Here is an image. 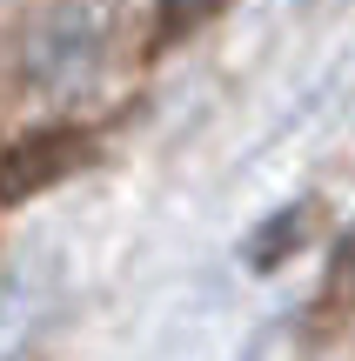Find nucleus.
<instances>
[{
	"mask_svg": "<svg viewBox=\"0 0 355 361\" xmlns=\"http://www.w3.org/2000/svg\"><path fill=\"white\" fill-rule=\"evenodd\" d=\"M107 54V7L101 0H61L27 27V80L40 87H74Z\"/></svg>",
	"mask_w": 355,
	"mask_h": 361,
	"instance_id": "f257e3e1",
	"label": "nucleus"
},
{
	"mask_svg": "<svg viewBox=\"0 0 355 361\" xmlns=\"http://www.w3.org/2000/svg\"><path fill=\"white\" fill-rule=\"evenodd\" d=\"M228 0H161V13H155V47H168V40H188V34H201V27L222 13Z\"/></svg>",
	"mask_w": 355,
	"mask_h": 361,
	"instance_id": "7ed1b4c3",
	"label": "nucleus"
},
{
	"mask_svg": "<svg viewBox=\"0 0 355 361\" xmlns=\"http://www.w3.org/2000/svg\"><path fill=\"white\" fill-rule=\"evenodd\" d=\"M308 214H315V207H289V214H275V221H268V234L248 247V261H255V268H268L275 255H295L302 234H308Z\"/></svg>",
	"mask_w": 355,
	"mask_h": 361,
	"instance_id": "20e7f679",
	"label": "nucleus"
},
{
	"mask_svg": "<svg viewBox=\"0 0 355 361\" xmlns=\"http://www.w3.org/2000/svg\"><path fill=\"white\" fill-rule=\"evenodd\" d=\"M94 161V134L88 128H34L0 154V207H20L34 194L61 188L67 174H80Z\"/></svg>",
	"mask_w": 355,
	"mask_h": 361,
	"instance_id": "f03ea898",
	"label": "nucleus"
}]
</instances>
